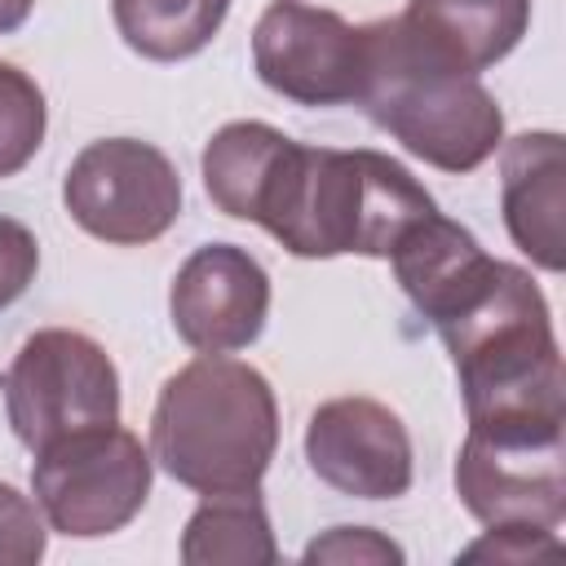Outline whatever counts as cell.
Segmentation results:
<instances>
[{
  "label": "cell",
  "mask_w": 566,
  "mask_h": 566,
  "mask_svg": "<svg viewBox=\"0 0 566 566\" xmlns=\"http://www.w3.org/2000/svg\"><path fill=\"white\" fill-rule=\"evenodd\" d=\"M203 190L239 221H256L292 256H389L438 203L380 150L301 146L261 119H234L203 146Z\"/></svg>",
  "instance_id": "6da1fadb"
},
{
  "label": "cell",
  "mask_w": 566,
  "mask_h": 566,
  "mask_svg": "<svg viewBox=\"0 0 566 566\" xmlns=\"http://www.w3.org/2000/svg\"><path fill=\"white\" fill-rule=\"evenodd\" d=\"M478 420H566V376L548 301L522 265L495 261L486 279L433 323Z\"/></svg>",
  "instance_id": "7a4b0ae2"
},
{
  "label": "cell",
  "mask_w": 566,
  "mask_h": 566,
  "mask_svg": "<svg viewBox=\"0 0 566 566\" xmlns=\"http://www.w3.org/2000/svg\"><path fill=\"white\" fill-rule=\"evenodd\" d=\"M354 106L442 172H473L504 142V115L486 84L420 40L402 13L363 22V84Z\"/></svg>",
  "instance_id": "3957f363"
},
{
  "label": "cell",
  "mask_w": 566,
  "mask_h": 566,
  "mask_svg": "<svg viewBox=\"0 0 566 566\" xmlns=\"http://www.w3.org/2000/svg\"><path fill=\"white\" fill-rule=\"evenodd\" d=\"M279 447L270 380L239 358L203 354L172 371L150 411V460L199 495L256 491Z\"/></svg>",
  "instance_id": "277c9868"
},
{
  "label": "cell",
  "mask_w": 566,
  "mask_h": 566,
  "mask_svg": "<svg viewBox=\"0 0 566 566\" xmlns=\"http://www.w3.org/2000/svg\"><path fill=\"white\" fill-rule=\"evenodd\" d=\"M0 389L9 424L31 455L119 420V371L111 354L71 327L31 332L13 354Z\"/></svg>",
  "instance_id": "5b68a950"
},
{
  "label": "cell",
  "mask_w": 566,
  "mask_h": 566,
  "mask_svg": "<svg viewBox=\"0 0 566 566\" xmlns=\"http://www.w3.org/2000/svg\"><path fill=\"white\" fill-rule=\"evenodd\" d=\"M566 420H478L455 455L460 504L482 526L557 531L566 513Z\"/></svg>",
  "instance_id": "8992f818"
},
{
  "label": "cell",
  "mask_w": 566,
  "mask_h": 566,
  "mask_svg": "<svg viewBox=\"0 0 566 566\" xmlns=\"http://www.w3.org/2000/svg\"><path fill=\"white\" fill-rule=\"evenodd\" d=\"M35 509L57 535L102 539L124 531L150 495V451L115 424L84 429L35 451Z\"/></svg>",
  "instance_id": "52a82bcc"
},
{
  "label": "cell",
  "mask_w": 566,
  "mask_h": 566,
  "mask_svg": "<svg viewBox=\"0 0 566 566\" xmlns=\"http://www.w3.org/2000/svg\"><path fill=\"white\" fill-rule=\"evenodd\" d=\"M62 203L84 234L115 248H142L181 217V177L159 146L102 137L71 159Z\"/></svg>",
  "instance_id": "ba28073f"
},
{
  "label": "cell",
  "mask_w": 566,
  "mask_h": 566,
  "mask_svg": "<svg viewBox=\"0 0 566 566\" xmlns=\"http://www.w3.org/2000/svg\"><path fill=\"white\" fill-rule=\"evenodd\" d=\"M252 66L279 97L345 106L363 84V27H349L332 9L274 0L252 27Z\"/></svg>",
  "instance_id": "9c48e42d"
},
{
  "label": "cell",
  "mask_w": 566,
  "mask_h": 566,
  "mask_svg": "<svg viewBox=\"0 0 566 566\" xmlns=\"http://www.w3.org/2000/svg\"><path fill=\"white\" fill-rule=\"evenodd\" d=\"M168 314L177 336L199 354L248 349L270 314V274L239 243H203L172 274Z\"/></svg>",
  "instance_id": "30bf717a"
},
{
  "label": "cell",
  "mask_w": 566,
  "mask_h": 566,
  "mask_svg": "<svg viewBox=\"0 0 566 566\" xmlns=\"http://www.w3.org/2000/svg\"><path fill=\"white\" fill-rule=\"evenodd\" d=\"M305 460L340 495L398 500L411 486V438L398 411L349 394L323 402L305 424Z\"/></svg>",
  "instance_id": "8fae6325"
},
{
  "label": "cell",
  "mask_w": 566,
  "mask_h": 566,
  "mask_svg": "<svg viewBox=\"0 0 566 566\" xmlns=\"http://www.w3.org/2000/svg\"><path fill=\"white\" fill-rule=\"evenodd\" d=\"M504 226L513 243L548 274L566 265V146L557 133H522L504 146L500 159Z\"/></svg>",
  "instance_id": "7c38bea8"
},
{
  "label": "cell",
  "mask_w": 566,
  "mask_h": 566,
  "mask_svg": "<svg viewBox=\"0 0 566 566\" xmlns=\"http://www.w3.org/2000/svg\"><path fill=\"white\" fill-rule=\"evenodd\" d=\"M407 27L464 71H486L517 49L531 0H407Z\"/></svg>",
  "instance_id": "4fadbf2b"
},
{
  "label": "cell",
  "mask_w": 566,
  "mask_h": 566,
  "mask_svg": "<svg viewBox=\"0 0 566 566\" xmlns=\"http://www.w3.org/2000/svg\"><path fill=\"white\" fill-rule=\"evenodd\" d=\"M186 566H274L279 544L256 491H217L181 531Z\"/></svg>",
  "instance_id": "5bb4252c"
},
{
  "label": "cell",
  "mask_w": 566,
  "mask_h": 566,
  "mask_svg": "<svg viewBox=\"0 0 566 566\" xmlns=\"http://www.w3.org/2000/svg\"><path fill=\"white\" fill-rule=\"evenodd\" d=\"M230 0H111L124 44L150 62L195 57L226 22Z\"/></svg>",
  "instance_id": "9a60e30c"
},
{
  "label": "cell",
  "mask_w": 566,
  "mask_h": 566,
  "mask_svg": "<svg viewBox=\"0 0 566 566\" xmlns=\"http://www.w3.org/2000/svg\"><path fill=\"white\" fill-rule=\"evenodd\" d=\"M44 142V93L35 80L0 62V177L22 172Z\"/></svg>",
  "instance_id": "2e32d148"
},
{
  "label": "cell",
  "mask_w": 566,
  "mask_h": 566,
  "mask_svg": "<svg viewBox=\"0 0 566 566\" xmlns=\"http://www.w3.org/2000/svg\"><path fill=\"white\" fill-rule=\"evenodd\" d=\"M44 557V522L27 495L0 482V566H31Z\"/></svg>",
  "instance_id": "e0dca14e"
},
{
  "label": "cell",
  "mask_w": 566,
  "mask_h": 566,
  "mask_svg": "<svg viewBox=\"0 0 566 566\" xmlns=\"http://www.w3.org/2000/svg\"><path fill=\"white\" fill-rule=\"evenodd\" d=\"M305 562H340V566H385V562H402V548L394 539H385L371 526H332L327 535H318L305 548Z\"/></svg>",
  "instance_id": "ac0fdd59"
},
{
  "label": "cell",
  "mask_w": 566,
  "mask_h": 566,
  "mask_svg": "<svg viewBox=\"0 0 566 566\" xmlns=\"http://www.w3.org/2000/svg\"><path fill=\"white\" fill-rule=\"evenodd\" d=\"M35 270H40L35 234L22 221L0 217V310H9L35 283Z\"/></svg>",
  "instance_id": "d6986e66"
},
{
  "label": "cell",
  "mask_w": 566,
  "mask_h": 566,
  "mask_svg": "<svg viewBox=\"0 0 566 566\" xmlns=\"http://www.w3.org/2000/svg\"><path fill=\"white\" fill-rule=\"evenodd\" d=\"M557 531H544V526H491L482 539H473L460 557L464 562H535V557H548L557 553Z\"/></svg>",
  "instance_id": "ffe728a7"
},
{
  "label": "cell",
  "mask_w": 566,
  "mask_h": 566,
  "mask_svg": "<svg viewBox=\"0 0 566 566\" xmlns=\"http://www.w3.org/2000/svg\"><path fill=\"white\" fill-rule=\"evenodd\" d=\"M31 9H35V0H0V35L18 31L31 18Z\"/></svg>",
  "instance_id": "44dd1931"
}]
</instances>
